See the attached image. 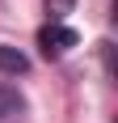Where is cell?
Here are the masks:
<instances>
[{
    "instance_id": "6da1fadb",
    "label": "cell",
    "mask_w": 118,
    "mask_h": 123,
    "mask_svg": "<svg viewBox=\"0 0 118 123\" xmlns=\"http://www.w3.org/2000/svg\"><path fill=\"white\" fill-rule=\"evenodd\" d=\"M38 47H42L47 60H59V55H68L72 47H80V34H76L72 25H63V21H47L38 30Z\"/></svg>"
},
{
    "instance_id": "7a4b0ae2",
    "label": "cell",
    "mask_w": 118,
    "mask_h": 123,
    "mask_svg": "<svg viewBox=\"0 0 118 123\" xmlns=\"http://www.w3.org/2000/svg\"><path fill=\"white\" fill-rule=\"evenodd\" d=\"M0 72H9V76H25L30 72V55L17 47H0Z\"/></svg>"
},
{
    "instance_id": "3957f363",
    "label": "cell",
    "mask_w": 118,
    "mask_h": 123,
    "mask_svg": "<svg viewBox=\"0 0 118 123\" xmlns=\"http://www.w3.org/2000/svg\"><path fill=\"white\" fill-rule=\"evenodd\" d=\"M25 111V102H21V93L13 85H0V123L4 119H13V115H21Z\"/></svg>"
},
{
    "instance_id": "277c9868",
    "label": "cell",
    "mask_w": 118,
    "mask_h": 123,
    "mask_svg": "<svg viewBox=\"0 0 118 123\" xmlns=\"http://www.w3.org/2000/svg\"><path fill=\"white\" fill-rule=\"evenodd\" d=\"M42 4H47V17H51V21H63V13H72L76 0H42Z\"/></svg>"
}]
</instances>
